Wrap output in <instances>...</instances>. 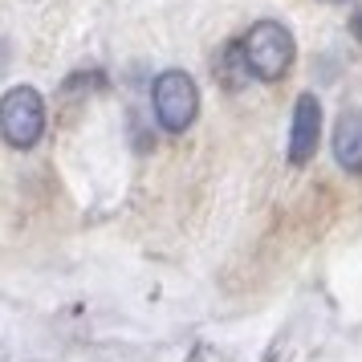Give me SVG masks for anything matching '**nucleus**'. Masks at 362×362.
Segmentation results:
<instances>
[{"label":"nucleus","instance_id":"1","mask_svg":"<svg viewBox=\"0 0 362 362\" xmlns=\"http://www.w3.org/2000/svg\"><path fill=\"white\" fill-rule=\"evenodd\" d=\"M240 49H245V62L252 69V78H261V82H281L289 66H293V37L285 25L277 21H261V25H252L248 37L240 41Z\"/></svg>","mask_w":362,"mask_h":362},{"label":"nucleus","instance_id":"2","mask_svg":"<svg viewBox=\"0 0 362 362\" xmlns=\"http://www.w3.org/2000/svg\"><path fill=\"white\" fill-rule=\"evenodd\" d=\"M151 102H155V118L159 127L171 134H183L199 115V90L183 69H167L151 86Z\"/></svg>","mask_w":362,"mask_h":362},{"label":"nucleus","instance_id":"3","mask_svg":"<svg viewBox=\"0 0 362 362\" xmlns=\"http://www.w3.org/2000/svg\"><path fill=\"white\" fill-rule=\"evenodd\" d=\"M0 127H4V139L13 147H33L37 139L45 134V102L33 86H17L4 94V106H0Z\"/></svg>","mask_w":362,"mask_h":362},{"label":"nucleus","instance_id":"4","mask_svg":"<svg viewBox=\"0 0 362 362\" xmlns=\"http://www.w3.org/2000/svg\"><path fill=\"white\" fill-rule=\"evenodd\" d=\"M322 143V110L313 94H301L293 106V127H289V163L305 167Z\"/></svg>","mask_w":362,"mask_h":362},{"label":"nucleus","instance_id":"5","mask_svg":"<svg viewBox=\"0 0 362 362\" xmlns=\"http://www.w3.org/2000/svg\"><path fill=\"white\" fill-rule=\"evenodd\" d=\"M334 159L346 171H362V110H346L334 127Z\"/></svg>","mask_w":362,"mask_h":362},{"label":"nucleus","instance_id":"6","mask_svg":"<svg viewBox=\"0 0 362 362\" xmlns=\"http://www.w3.org/2000/svg\"><path fill=\"white\" fill-rule=\"evenodd\" d=\"M350 29H354V37L362 41V13H354V21H350Z\"/></svg>","mask_w":362,"mask_h":362}]
</instances>
